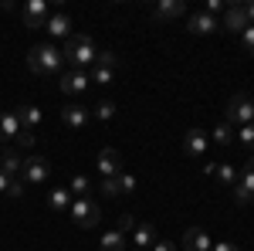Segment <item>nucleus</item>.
<instances>
[{
    "label": "nucleus",
    "mask_w": 254,
    "mask_h": 251,
    "mask_svg": "<svg viewBox=\"0 0 254 251\" xmlns=\"http://www.w3.org/2000/svg\"><path fill=\"white\" fill-rule=\"evenodd\" d=\"M61 55H64V65H68V68H75V72H88V68L95 65L98 44L92 41V34H71V38L64 41Z\"/></svg>",
    "instance_id": "f03ea898"
},
{
    "label": "nucleus",
    "mask_w": 254,
    "mask_h": 251,
    "mask_svg": "<svg viewBox=\"0 0 254 251\" xmlns=\"http://www.w3.org/2000/svg\"><path fill=\"white\" fill-rule=\"evenodd\" d=\"M207 146H210V136L203 133V129H190V133L183 136V153L193 156V160H203L207 156Z\"/></svg>",
    "instance_id": "f8f14e48"
},
{
    "label": "nucleus",
    "mask_w": 254,
    "mask_h": 251,
    "mask_svg": "<svg viewBox=\"0 0 254 251\" xmlns=\"http://www.w3.org/2000/svg\"><path fill=\"white\" fill-rule=\"evenodd\" d=\"M129 241H132V248L149 251V248L159 241V238H156V228H153V224H136V231L129 234Z\"/></svg>",
    "instance_id": "dca6fc26"
},
{
    "label": "nucleus",
    "mask_w": 254,
    "mask_h": 251,
    "mask_svg": "<svg viewBox=\"0 0 254 251\" xmlns=\"http://www.w3.org/2000/svg\"><path fill=\"white\" fill-rule=\"evenodd\" d=\"M224 119H227L231 126H237V129H241V126H251L254 122V102L248 95H241V92L231 95L227 98V109H224Z\"/></svg>",
    "instance_id": "39448f33"
},
{
    "label": "nucleus",
    "mask_w": 254,
    "mask_h": 251,
    "mask_svg": "<svg viewBox=\"0 0 254 251\" xmlns=\"http://www.w3.org/2000/svg\"><path fill=\"white\" fill-rule=\"evenodd\" d=\"M180 245H183V251H210L214 248V238L203 231V228H187Z\"/></svg>",
    "instance_id": "ddd939ff"
},
{
    "label": "nucleus",
    "mask_w": 254,
    "mask_h": 251,
    "mask_svg": "<svg viewBox=\"0 0 254 251\" xmlns=\"http://www.w3.org/2000/svg\"><path fill=\"white\" fill-rule=\"evenodd\" d=\"M98 190H102V197H109V200H112V197H122V193H119V180H116V176H112V180H102Z\"/></svg>",
    "instance_id": "7c9ffc66"
},
{
    "label": "nucleus",
    "mask_w": 254,
    "mask_h": 251,
    "mask_svg": "<svg viewBox=\"0 0 254 251\" xmlns=\"http://www.w3.org/2000/svg\"><path fill=\"white\" fill-rule=\"evenodd\" d=\"M241 44H244L248 55H254V24H248V27L241 31Z\"/></svg>",
    "instance_id": "72a5a7b5"
},
{
    "label": "nucleus",
    "mask_w": 254,
    "mask_h": 251,
    "mask_svg": "<svg viewBox=\"0 0 254 251\" xmlns=\"http://www.w3.org/2000/svg\"><path fill=\"white\" fill-rule=\"evenodd\" d=\"M248 27V17H244V3L241 0H231L227 10L220 14V31H231V34H241Z\"/></svg>",
    "instance_id": "6e6552de"
},
{
    "label": "nucleus",
    "mask_w": 254,
    "mask_h": 251,
    "mask_svg": "<svg viewBox=\"0 0 254 251\" xmlns=\"http://www.w3.org/2000/svg\"><path fill=\"white\" fill-rule=\"evenodd\" d=\"M34 143H38V136L31 133V129H20V133H17V146L24 150V153H31V150H34Z\"/></svg>",
    "instance_id": "c756f323"
},
{
    "label": "nucleus",
    "mask_w": 254,
    "mask_h": 251,
    "mask_svg": "<svg viewBox=\"0 0 254 251\" xmlns=\"http://www.w3.org/2000/svg\"><path fill=\"white\" fill-rule=\"evenodd\" d=\"M88 78H92L95 85H112V82H116V68H102V65H92Z\"/></svg>",
    "instance_id": "bb28decb"
},
{
    "label": "nucleus",
    "mask_w": 254,
    "mask_h": 251,
    "mask_svg": "<svg viewBox=\"0 0 254 251\" xmlns=\"http://www.w3.org/2000/svg\"><path fill=\"white\" fill-rule=\"evenodd\" d=\"M27 68L41 78H51V75H61L64 72V55L61 48H55L51 41H41L27 51Z\"/></svg>",
    "instance_id": "f257e3e1"
},
{
    "label": "nucleus",
    "mask_w": 254,
    "mask_h": 251,
    "mask_svg": "<svg viewBox=\"0 0 254 251\" xmlns=\"http://www.w3.org/2000/svg\"><path fill=\"white\" fill-rule=\"evenodd\" d=\"M254 200V156L244 163V170H237V183H234V204H251Z\"/></svg>",
    "instance_id": "423d86ee"
},
{
    "label": "nucleus",
    "mask_w": 254,
    "mask_h": 251,
    "mask_svg": "<svg viewBox=\"0 0 254 251\" xmlns=\"http://www.w3.org/2000/svg\"><path fill=\"white\" fill-rule=\"evenodd\" d=\"M7 190H10V176L0 170V193H7Z\"/></svg>",
    "instance_id": "4c0bfd02"
},
{
    "label": "nucleus",
    "mask_w": 254,
    "mask_h": 251,
    "mask_svg": "<svg viewBox=\"0 0 254 251\" xmlns=\"http://www.w3.org/2000/svg\"><path fill=\"white\" fill-rule=\"evenodd\" d=\"M95 65H102V68H116V55H112L109 48H98V55H95Z\"/></svg>",
    "instance_id": "473e14b6"
},
{
    "label": "nucleus",
    "mask_w": 254,
    "mask_h": 251,
    "mask_svg": "<svg viewBox=\"0 0 254 251\" xmlns=\"http://www.w3.org/2000/svg\"><path fill=\"white\" fill-rule=\"evenodd\" d=\"M210 251H237V245L234 241H214V248Z\"/></svg>",
    "instance_id": "e433bc0d"
},
{
    "label": "nucleus",
    "mask_w": 254,
    "mask_h": 251,
    "mask_svg": "<svg viewBox=\"0 0 254 251\" xmlns=\"http://www.w3.org/2000/svg\"><path fill=\"white\" fill-rule=\"evenodd\" d=\"M20 167H24V156H20L17 150H7V146H3V153H0V170L10 176V180H17Z\"/></svg>",
    "instance_id": "a211bd4d"
},
{
    "label": "nucleus",
    "mask_w": 254,
    "mask_h": 251,
    "mask_svg": "<svg viewBox=\"0 0 254 251\" xmlns=\"http://www.w3.org/2000/svg\"><path fill=\"white\" fill-rule=\"evenodd\" d=\"M187 31L190 34H214V31H220V17H210V14L196 10V14L187 17Z\"/></svg>",
    "instance_id": "4468645a"
},
{
    "label": "nucleus",
    "mask_w": 254,
    "mask_h": 251,
    "mask_svg": "<svg viewBox=\"0 0 254 251\" xmlns=\"http://www.w3.org/2000/svg\"><path fill=\"white\" fill-rule=\"evenodd\" d=\"M116 180H119V193H132V190H136V173L122 170V173H119Z\"/></svg>",
    "instance_id": "c85d7f7f"
},
{
    "label": "nucleus",
    "mask_w": 254,
    "mask_h": 251,
    "mask_svg": "<svg viewBox=\"0 0 254 251\" xmlns=\"http://www.w3.org/2000/svg\"><path fill=\"white\" fill-rule=\"evenodd\" d=\"M68 217L78 224V228H95L102 221V207H98L92 197H75L71 207H68Z\"/></svg>",
    "instance_id": "20e7f679"
},
{
    "label": "nucleus",
    "mask_w": 254,
    "mask_h": 251,
    "mask_svg": "<svg viewBox=\"0 0 254 251\" xmlns=\"http://www.w3.org/2000/svg\"><path fill=\"white\" fill-rule=\"evenodd\" d=\"M48 17H51V7L44 0H27V7H24V24L27 27H44Z\"/></svg>",
    "instance_id": "2eb2a0df"
},
{
    "label": "nucleus",
    "mask_w": 254,
    "mask_h": 251,
    "mask_svg": "<svg viewBox=\"0 0 254 251\" xmlns=\"http://www.w3.org/2000/svg\"><path fill=\"white\" fill-rule=\"evenodd\" d=\"M116 231H122L126 238H129V234L136 231V217H132V214H122V217H119V224H116Z\"/></svg>",
    "instance_id": "2f4dec72"
},
{
    "label": "nucleus",
    "mask_w": 254,
    "mask_h": 251,
    "mask_svg": "<svg viewBox=\"0 0 254 251\" xmlns=\"http://www.w3.org/2000/svg\"><path fill=\"white\" fill-rule=\"evenodd\" d=\"M149 251H176V245H173V241H166V238H163V241H156V245H153Z\"/></svg>",
    "instance_id": "c9c22d12"
},
{
    "label": "nucleus",
    "mask_w": 254,
    "mask_h": 251,
    "mask_svg": "<svg viewBox=\"0 0 254 251\" xmlns=\"http://www.w3.org/2000/svg\"><path fill=\"white\" fill-rule=\"evenodd\" d=\"M244 17H248V24H254V3H244Z\"/></svg>",
    "instance_id": "58836bf2"
},
{
    "label": "nucleus",
    "mask_w": 254,
    "mask_h": 251,
    "mask_svg": "<svg viewBox=\"0 0 254 251\" xmlns=\"http://www.w3.org/2000/svg\"><path fill=\"white\" fill-rule=\"evenodd\" d=\"M68 190H71V197H88V190H92V180L85 173H71V180H68Z\"/></svg>",
    "instance_id": "393cba45"
},
{
    "label": "nucleus",
    "mask_w": 254,
    "mask_h": 251,
    "mask_svg": "<svg viewBox=\"0 0 254 251\" xmlns=\"http://www.w3.org/2000/svg\"><path fill=\"white\" fill-rule=\"evenodd\" d=\"M71 200H75V197H71L68 187H55V190H48V207H51V211H64V214H68Z\"/></svg>",
    "instance_id": "4be33fe9"
},
{
    "label": "nucleus",
    "mask_w": 254,
    "mask_h": 251,
    "mask_svg": "<svg viewBox=\"0 0 254 251\" xmlns=\"http://www.w3.org/2000/svg\"><path fill=\"white\" fill-rule=\"evenodd\" d=\"M48 176H51V163L38 153H27L24 156V167H20V180L27 183V187H44L48 183Z\"/></svg>",
    "instance_id": "7ed1b4c3"
},
{
    "label": "nucleus",
    "mask_w": 254,
    "mask_h": 251,
    "mask_svg": "<svg viewBox=\"0 0 254 251\" xmlns=\"http://www.w3.org/2000/svg\"><path fill=\"white\" fill-rule=\"evenodd\" d=\"M98 251H126V234L122 231H105L102 234V241H98Z\"/></svg>",
    "instance_id": "b1692460"
},
{
    "label": "nucleus",
    "mask_w": 254,
    "mask_h": 251,
    "mask_svg": "<svg viewBox=\"0 0 254 251\" xmlns=\"http://www.w3.org/2000/svg\"><path fill=\"white\" fill-rule=\"evenodd\" d=\"M92 85V78H88V72H75V68H68V72H61L58 75V88L64 92V95H85V88Z\"/></svg>",
    "instance_id": "0eeeda50"
},
{
    "label": "nucleus",
    "mask_w": 254,
    "mask_h": 251,
    "mask_svg": "<svg viewBox=\"0 0 254 251\" xmlns=\"http://www.w3.org/2000/svg\"><path fill=\"white\" fill-rule=\"evenodd\" d=\"M132 251H139V248H132Z\"/></svg>",
    "instance_id": "ea45409f"
},
{
    "label": "nucleus",
    "mask_w": 254,
    "mask_h": 251,
    "mask_svg": "<svg viewBox=\"0 0 254 251\" xmlns=\"http://www.w3.org/2000/svg\"><path fill=\"white\" fill-rule=\"evenodd\" d=\"M187 14V7H183V0H159L156 7H153V17L156 20H176Z\"/></svg>",
    "instance_id": "f3484780"
},
{
    "label": "nucleus",
    "mask_w": 254,
    "mask_h": 251,
    "mask_svg": "<svg viewBox=\"0 0 254 251\" xmlns=\"http://www.w3.org/2000/svg\"><path fill=\"white\" fill-rule=\"evenodd\" d=\"M234 139L244 146V150H254V122L251 126H241V129L234 133Z\"/></svg>",
    "instance_id": "cd10ccee"
},
{
    "label": "nucleus",
    "mask_w": 254,
    "mask_h": 251,
    "mask_svg": "<svg viewBox=\"0 0 254 251\" xmlns=\"http://www.w3.org/2000/svg\"><path fill=\"white\" fill-rule=\"evenodd\" d=\"M14 112H17V119H20V129H31V133L38 129V126H41V119H44L38 105H17Z\"/></svg>",
    "instance_id": "aec40b11"
},
{
    "label": "nucleus",
    "mask_w": 254,
    "mask_h": 251,
    "mask_svg": "<svg viewBox=\"0 0 254 251\" xmlns=\"http://www.w3.org/2000/svg\"><path fill=\"white\" fill-rule=\"evenodd\" d=\"M210 176H217V183H220V187H231V190H234V183H237V167H234V163H217Z\"/></svg>",
    "instance_id": "5701e85b"
},
{
    "label": "nucleus",
    "mask_w": 254,
    "mask_h": 251,
    "mask_svg": "<svg viewBox=\"0 0 254 251\" xmlns=\"http://www.w3.org/2000/svg\"><path fill=\"white\" fill-rule=\"evenodd\" d=\"M234 133H237L234 126H231L227 119H220L207 136H210V143H217V146H231V143H234Z\"/></svg>",
    "instance_id": "412c9836"
},
{
    "label": "nucleus",
    "mask_w": 254,
    "mask_h": 251,
    "mask_svg": "<svg viewBox=\"0 0 254 251\" xmlns=\"http://www.w3.org/2000/svg\"><path fill=\"white\" fill-rule=\"evenodd\" d=\"M112 116H116V102L102 98V102H95V105H92V119H98V122H109Z\"/></svg>",
    "instance_id": "a878e982"
},
{
    "label": "nucleus",
    "mask_w": 254,
    "mask_h": 251,
    "mask_svg": "<svg viewBox=\"0 0 254 251\" xmlns=\"http://www.w3.org/2000/svg\"><path fill=\"white\" fill-rule=\"evenodd\" d=\"M98 173H102V180H112V176L122 173V156H119V150H112V146H102L98 150Z\"/></svg>",
    "instance_id": "9d476101"
},
{
    "label": "nucleus",
    "mask_w": 254,
    "mask_h": 251,
    "mask_svg": "<svg viewBox=\"0 0 254 251\" xmlns=\"http://www.w3.org/2000/svg\"><path fill=\"white\" fill-rule=\"evenodd\" d=\"M24 190H27V183H24V180H10V190H7V197H24Z\"/></svg>",
    "instance_id": "f704fd0d"
},
{
    "label": "nucleus",
    "mask_w": 254,
    "mask_h": 251,
    "mask_svg": "<svg viewBox=\"0 0 254 251\" xmlns=\"http://www.w3.org/2000/svg\"><path fill=\"white\" fill-rule=\"evenodd\" d=\"M61 122H64L68 129H85V126L92 122V109L81 105V102H68V105L61 109Z\"/></svg>",
    "instance_id": "1a4fd4ad"
},
{
    "label": "nucleus",
    "mask_w": 254,
    "mask_h": 251,
    "mask_svg": "<svg viewBox=\"0 0 254 251\" xmlns=\"http://www.w3.org/2000/svg\"><path fill=\"white\" fill-rule=\"evenodd\" d=\"M20 133V119L17 112H0V143H10Z\"/></svg>",
    "instance_id": "6ab92c4d"
},
{
    "label": "nucleus",
    "mask_w": 254,
    "mask_h": 251,
    "mask_svg": "<svg viewBox=\"0 0 254 251\" xmlns=\"http://www.w3.org/2000/svg\"><path fill=\"white\" fill-rule=\"evenodd\" d=\"M71 27H75V24H71V17H68L64 10H55V14L48 17V24H44V31L51 34V44H55V41H58V38H64V41H68V38H71V34H75Z\"/></svg>",
    "instance_id": "9b49d317"
}]
</instances>
